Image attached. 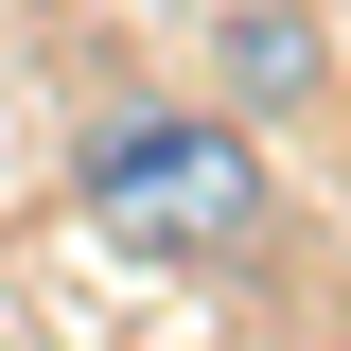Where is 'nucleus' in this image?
I'll return each instance as SVG.
<instances>
[{"label":"nucleus","instance_id":"obj_1","mask_svg":"<svg viewBox=\"0 0 351 351\" xmlns=\"http://www.w3.org/2000/svg\"><path fill=\"white\" fill-rule=\"evenodd\" d=\"M88 211L158 263H228L263 228V158H246V123H193V106H106L88 123Z\"/></svg>","mask_w":351,"mask_h":351},{"label":"nucleus","instance_id":"obj_2","mask_svg":"<svg viewBox=\"0 0 351 351\" xmlns=\"http://www.w3.org/2000/svg\"><path fill=\"white\" fill-rule=\"evenodd\" d=\"M228 71H246L263 106H299V88H316V36H299V18H228Z\"/></svg>","mask_w":351,"mask_h":351}]
</instances>
